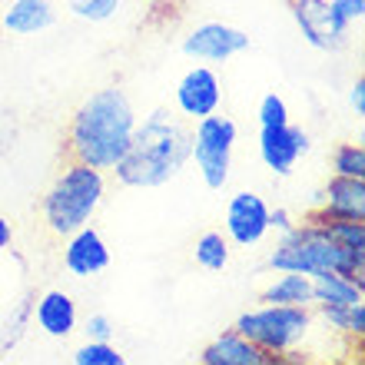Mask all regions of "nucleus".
<instances>
[{
	"instance_id": "nucleus-1",
	"label": "nucleus",
	"mask_w": 365,
	"mask_h": 365,
	"mask_svg": "<svg viewBox=\"0 0 365 365\" xmlns=\"http://www.w3.org/2000/svg\"><path fill=\"white\" fill-rule=\"evenodd\" d=\"M136 120V106L123 87L93 90L67 123V160H80L110 173L133 140Z\"/></svg>"
},
{
	"instance_id": "nucleus-2",
	"label": "nucleus",
	"mask_w": 365,
	"mask_h": 365,
	"mask_svg": "<svg viewBox=\"0 0 365 365\" xmlns=\"http://www.w3.org/2000/svg\"><path fill=\"white\" fill-rule=\"evenodd\" d=\"M190 166V120L170 110H153L136 120L123 160L110 170L116 182L133 190H156L173 182Z\"/></svg>"
},
{
	"instance_id": "nucleus-3",
	"label": "nucleus",
	"mask_w": 365,
	"mask_h": 365,
	"mask_svg": "<svg viewBox=\"0 0 365 365\" xmlns=\"http://www.w3.org/2000/svg\"><path fill=\"white\" fill-rule=\"evenodd\" d=\"M106 200V173L80 160H67L40 200V220L50 236H70L80 226L93 222Z\"/></svg>"
},
{
	"instance_id": "nucleus-4",
	"label": "nucleus",
	"mask_w": 365,
	"mask_h": 365,
	"mask_svg": "<svg viewBox=\"0 0 365 365\" xmlns=\"http://www.w3.org/2000/svg\"><path fill=\"white\" fill-rule=\"evenodd\" d=\"M272 272H302V276H326V272H342V276H359L365 272V250H349L336 242L319 222L299 220L296 230L286 236H276L269 259Z\"/></svg>"
},
{
	"instance_id": "nucleus-5",
	"label": "nucleus",
	"mask_w": 365,
	"mask_h": 365,
	"mask_svg": "<svg viewBox=\"0 0 365 365\" xmlns=\"http://www.w3.org/2000/svg\"><path fill=\"white\" fill-rule=\"evenodd\" d=\"M232 329L266 352L272 362L282 359H302L309 352V342L319 336V319L312 306H272L259 302L256 309H246Z\"/></svg>"
},
{
	"instance_id": "nucleus-6",
	"label": "nucleus",
	"mask_w": 365,
	"mask_h": 365,
	"mask_svg": "<svg viewBox=\"0 0 365 365\" xmlns=\"http://www.w3.org/2000/svg\"><path fill=\"white\" fill-rule=\"evenodd\" d=\"M240 130L230 116L210 113L190 123V163L210 190H222L230 182L232 153H236Z\"/></svg>"
},
{
	"instance_id": "nucleus-7",
	"label": "nucleus",
	"mask_w": 365,
	"mask_h": 365,
	"mask_svg": "<svg viewBox=\"0 0 365 365\" xmlns=\"http://www.w3.org/2000/svg\"><path fill=\"white\" fill-rule=\"evenodd\" d=\"M289 10L302 40L322 53H336L352 40V27L336 17L329 0H289Z\"/></svg>"
},
{
	"instance_id": "nucleus-8",
	"label": "nucleus",
	"mask_w": 365,
	"mask_h": 365,
	"mask_svg": "<svg viewBox=\"0 0 365 365\" xmlns=\"http://www.w3.org/2000/svg\"><path fill=\"white\" fill-rule=\"evenodd\" d=\"M242 50H250V34L232 24H222V20H206V24H196V27L182 37V53L196 63H226V60L240 57Z\"/></svg>"
},
{
	"instance_id": "nucleus-9",
	"label": "nucleus",
	"mask_w": 365,
	"mask_h": 365,
	"mask_svg": "<svg viewBox=\"0 0 365 365\" xmlns=\"http://www.w3.org/2000/svg\"><path fill=\"white\" fill-rule=\"evenodd\" d=\"M222 232L240 250L259 246L269 236V202L252 190L232 192L226 202V216H222Z\"/></svg>"
},
{
	"instance_id": "nucleus-10",
	"label": "nucleus",
	"mask_w": 365,
	"mask_h": 365,
	"mask_svg": "<svg viewBox=\"0 0 365 365\" xmlns=\"http://www.w3.org/2000/svg\"><path fill=\"white\" fill-rule=\"evenodd\" d=\"M173 103H176V113L182 120H202L210 113H220L222 106V80L216 73V67L210 63H196L190 67L186 73L180 77L173 90Z\"/></svg>"
},
{
	"instance_id": "nucleus-11",
	"label": "nucleus",
	"mask_w": 365,
	"mask_h": 365,
	"mask_svg": "<svg viewBox=\"0 0 365 365\" xmlns=\"http://www.w3.org/2000/svg\"><path fill=\"white\" fill-rule=\"evenodd\" d=\"M259 160L262 166L276 176H292V170L299 166V160L309 153V133L302 126L282 123V126H259Z\"/></svg>"
},
{
	"instance_id": "nucleus-12",
	"label": "nucleus",
	"mask_w": 365,
	"mask_h": 365,
	"mask_svg": "<svg viewBox=\"0 0 365 365\" xmlns=\"http://www.w3.org/2000/svg\"><path fill=\"white\" fill-rule=\"evenodd\" d=\"M110 246H106L103 232L96 230L93 222L80 226L77 232L63 236V269L73 279H93L100 272L110 269Z\"/></svg>"
},
{
	"instance_id": "nucleus-13",
	"label": "nucleus",
	"mask_w": 365,
	"mask_h": 365,
	"mask_svg": "<svg viewBox=\"0 0 365 365\" xmlns=\"http://www.w3.org/2000/svg\"><path fill=\"white\" fill-rule=\"evenodd\" d=\"M30 322L50 339H67L80 326V309L77 299L63 292V289H47L40 292L37 302L30 306Z\"/></svg>"
},
{
	"instance_id": "nucleus-14",
	"label": "nucleus",
	"mask_w": 365,
	"mask_h": 365,
	"mask_svg": "<svg viewBox=\"0 0 365 365\" xmlns=\"http://www.w3.org/2000/svg\"><path fill=\"white\" fill-rule=\"evenodd\" d=\"M57 24V4L53 0H10L0 14V27L10 37H37Z\"/></svg>"
},
{
	"instance_id": "nucleus-15",
	"label": "nucleus",
	"mask_w": 365,
	"mask_h": 365,
	"mask_svg": "<svg viewBox=\"0 0 365 365\" xmlns=\"http://www.w3.org/2000/svg\"><path fill=\"white\" fill-rule=\"evenodd\" d=\"M312 210L326 212V216L365 220V180H359V176H332Z\"/></svg>"
},
{
	"instance_id": "nucleus-16",
	"label": "nucleus",
	"mask_w": 365,
	"mask_h": 365,
	"mask_svg": "<svg viewBox=\"0 0 365 365\" xmlns=\"http://www.w3.org/2000/svg\"><path fill=\"white\" fill-rule=\"evenodd\" d=\"M200 362L202 365H269L272 359L256 342L240 336L236 329H226L222 336H216L200 352Z\"/></svg>"
},
{
	"instance_id": "nucleus-17",
	"label": "nucleus",
	"mask_w": 365,
	"mask_h": 365,
	"mask_svg": "<svg viewBox=\"0 0 365 365\" xmlns=\"http://www.w3.org/2000/svg\"><path fill=\"white\" fill-rule=\"evenodd\" d=\"M356 302H365L359 276H342V272L312 276V306H356Z\"/></svg>"
},
{
	"instance_id": "nucleus-18",
	"label": "nucleus",
	"mask_w": 365,
	"mask_h": 365,
	"mask_svg": "<svg viewBox=\"0 0 365 365\" xmlns=\"http://www.w3.org/2000/svg\"><path fill=\"white\" fill-rule=\"evenodd\" d=\"M312 309H316L319 326L326 329L329 336L346 339V342H362L365 302H356V306H312Z\"/></svg>"
},
{
	"instance_id": "nucleus-19",
	"label": "nucleus",
	"mask_w": 365,
	"mask_h": 365,
	"mask_svg": "<svg viewBox=\"0 0 365 365\" xmlns=\"http://www.w3.org/2000/svg\"><path fill=\"white\" fill-rule=\"evenodd\" d=\"M259 302H272V306H312V276L302 272H276L266 282Z\"/></svg>"
},
{
	"instance_id": "nucleus-20",
	"label": "nucleus",
	"mask_w": 365,
	"mask_h": 365,
	"mask_svg": "<svg viewBox=\"0 0 365 365\" xmlns=\"http://www.w3.org/2000/svg\"><path fill=\"white\" fill-rule=\"evenodd\" d=\"M192 256H196V266L206 272H222L230 266V256H232V242L226 240L222 230H206L196 236L192 242Z\"/></svg>"
},
{
	"instance_id": "nucleus-21",
	"label": "nucleus",
	"mask_w": 365,
	"mask_h": 365,
	"mask_svg": "<svg viewBox=\"0 0 365 365\" xmlns=\"http://www.w3.org/2000/svg\"><path fill=\"white\" fill-rule=\"evenodd\" d=\"M302 220L319 222L322 230L332 236L336 242L349 246V250H365V220H346V216H326L319 210H309Z\"/></svg>"
},
{
	"instance_id": "nucleus-22",
	"label": "nucleus",
	"mask_w": 365,
	"mask_h": 365,
	"mask_svg": "<svg viewBox=\"0 0 365 365\" xmlns=\"http://www.w3.org/2000/svg\"><path fill=\"white\" fill-rule=\"evenodd\" d=\"M70 362L73 365H126V356L113 342H93V339H87L80 349H73Z\"/></svg>"
},
{
	"instance_id": "nucleus-23",
	"label": "nucleus",
	"mask_w": 365,
	"mask_h": 365,
	"mask_svg": "<svg viewBox=\"0 0 365 365\" xmlns=\"http://www.w3.org/2000/svg\"><path fill=\"white\" fill-rule=\"evenodd\" d=\"M120 7H123V0H67L70 14L87 24H106L120 14Z\"/></svg>"
},
{
	"instance_id": "nucleus-24",
	"label": "nucleus",
	"mask_w": 365,
	"mask_h": 365,
	"mask_svg": "<svg viewBox=\"0 0 365 365\" xmlns=\"http://www.w3.org/2000/svg\"><path fill=\"white\" fill-rule=\"evenodd\" d=\"M332 176H359V180H365V146L339 143L336 153H332Z\"/></svg>"
},
{
	"instance_id": "nucleus-25",
	"label": "nucleus",
	"mask_w": 365,
	"mask_h": 365,
	"mask_svg": "<svg viewBox=\"0 0 365 365\" xmlns=\"http://www.w3.org/2000/svg\"><path fill=\"white\" fill-rule=\"evenodd\" d=\"M256 120L259 126H282L289 123V106L279 93H266L259 100V110H256Z\"/></svg>"
},
{
	"instance_id": "nucleus-26",
	"label": "nucleus",
	"mask_w": 365,
	"mask_h": 365,
	"mask_svg": "<svg viewBox=\"0 0 365 365\" xmlns=\"http://www.w3.org/2000/svg\"><path fill=\"white\" fill-rule=\"evenodd\" d=\"M30 306H34V302H27V299H24V306H17L14 319H7V329H4V339H0V346H4V349H14L20 339H24L27 322H30Z\"/></svg>"
},
{
	"instance_id": "nucleus-27",
	"label": "nucleus",
	"mask_w": 365,
	"mask_h": 365,
	"mask_svg": "<svg viewBox=\"0 0 365 365\" xmlns=\"http://www.w3.org/2000/svg\"><path fill=\"white\" fill-rule=\"evenodd\" d=\"M83 336L93 339V342H113V336H116L113 319L106 316V312H93V316L83 322Z\"/></svg>"
},
{
	"instance_id": "nucleus-28",
	"label": "nucleus",
	"mask_w": 365,
	"mask_h": 365,
	"mask_svg": "<svg viewBox=\"0 0 365 365\" xmlns=\"http://www.w3.org/2000/svg\"><path fill=\"white\" fill-rule=\"evenodd\" d=\"M329 4H332V10H336V17L342 20V24H349L352 30L362 24V17H365V0H329Z\"/></svg>"
},
{
	"instance_id": "nucleus-29",
	"label": "nucleus",
	"mask_w": 365,
	"mask_h": 365,
	"mask_svg": "<svg viewBox=\"0 0 365 365\" xmlns=\"http://www.w3.org/2000/svg\"><path fill=\"white\" fill-rule=\"evenodd\" d=\"M296 222L299 220L286 210V206H276V210L269 206V232H276V236H286V232L296 230Z\"/></svg>"
},
{
	"instance_id": "nucleus-30",
	"label": "nucleus",
	"mask_w": 365,
	"mask_h": 365,
	"mask_svg": "<svg viewBox=\"0 0 365 365\" xmlns=\"http://www.w3.org/2000/svg\"><path fill=\"white\" fill-rule=\"evenodd\" d=\"M349 106L356 110V116H365V80L362 77L349 87Z\"/></svg>"
},
{
	"instance_id": "nucleus-31",
	"label": "nucleus",
	"mask_w": 365,
	"mask_h": 365,
	"mask_svg": "<svg viewBox=\"0 0 365 365\" xmlns=\"http://www.w3.org/2000/svg\"><path fill=\"white\" fill-rule=\"evenodd\" d=\"M10 246H14V226H10V220L0 216V252L10 250Z\"/></svg>"
},
{
	"instance_id": "nucleus-32",
	"label": "nucleus",
	"mask_w": 365,
	"mask_h": 365,
	"mask_svg": "<svg viewBox=\"0 0 365 365\" xmlns=\"http://www.w3.org/2000/svg\"><path fill=\"white\" fill-rule=\"evenodd\" d=\"M0 40H4V27H0Z\"/></svg>"
},
{
	"instance_id": "nucleus-33",
	"label": "nucleus",
	"mask_w": 365,
	"mask_h": 365,
	"mask_svg": "<svg viewBox=\"0 0 365 365\" xmlns=\"http://www.w3.org/2000/svg\"><path fill=\"white\" fill-rule=\"evenodd\" d=\"M170 4H176V0H170Z\"/></svg>"
}]
</instances>
